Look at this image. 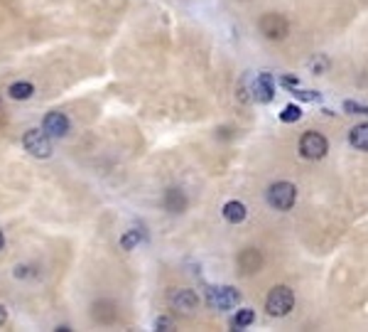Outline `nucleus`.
<instances>
[{"mask_svg": "<svg viewBox=\"0 0 368 332\" xmlns=\"http://www.w3.org/2000/svg\"><path fill=\"white\" fill-rule=\"evenodd\" d=\"M8 94H10V99H15V101H27V99L35 94V86H32L30 81H15V84H10Z\"/></svg>", "mask_w": 368, "mask_h": 332, "instance_id": "14", "label": "nucleus"}, {"mask_svg": "<svg viewBox=\"0 0 368 332\" xmlns=\"http://www.w3.org/2000/svg\"><path fill=\"white\" fill-rule=\"evenodd\" d=\"M0 114H3V104H0Z\"/></svg>", "mask_w": 368, "mask_h": 332, "instance_id": "24", "label": "nucleus"}, {"mask_svg": "<svg viewBox=\"0 0 368 332\" xmlns=\"http://www.w3.org/2000/svg\"><path fill=\"white\" fill-rule=\"evenodd\" d=\"M5 323H8V308L0 306V328H5Z\"/></svg>", "mask_w": 368, "mask_h": 332, "instance_id": "22", "label": "nucleus"}, {"mask_svg": "<svg viewBox=\"0 0 368 332\" xmlns=\"http://www.w3.org/2000/svg\"><path fill=\"white\" fill-rule=\"evenodd\" d=\"M22 148L25 153H30L32 158H40V160H47L52 155V141L49 136L44 133V129H30L22 136Z\"/></svg>", "mask_w": 368, "mask_h": 332, "instance_id": "2", "label": "nucleus"}, {"mask_svg": "<svg viewBox=\"0 0 368 332\" xmlns=\"http://www.w3.org/2000/svg\"><path fill=\"white\" fill-rule=\"evenodd\" d=\"M295 199H297V187H295L292 182H275V185H270V190H267V204L280 209V212L292 209Z\"/></svg>", "mask_w": 368, "mask_h": 332, "instance_id": "3", "label": "nucleus"}, {"mask_svg": "<svg viewBox=\"0 0 368 332\" xmlns=\"http://www.w3.org/2000/svg\"><path fill=\"white\" fill-rule=\"evenodd\" d=\"M349 141L359 151H368V124H359L349 131Z\"/></svg>", "mask_w": 368, "mask_h": 332, "instance_id": "13", "label": "nucleus"}, {"mask_svg": "<svg viewBox=\"0 0 368 332\" xmlns=\"http://www.w3.org/2000/svg\"><path fill=\"white\" fill-rule=\"evenodd\" d=\"M42 129L49 138H64L66 133H69V119H66L61 111H49V114L44 116Z\"/></svg>", "mask_w": 368, "mask_h": 332, "instance_id": "8", "label": "nucleus"}, {"mask_svg": "<svg viewBox=\"0 0 368 332\" xmlns=\"http://www.w3.org/2000/svg\"><path fill=\"white\" fill-rule=\"evenodd\" d=\"M167 303H170V308L177 310V313L192 315V313H197V308H199V296L192 291V288H177V291H170Z\"/></svg>", "mask_w": 368, "mask_h": 332, "instance_id": "5", "label": "nucleus"}, {"mask_svg": "<svg viewBox=\"0 0 368 332\" xmlns=\"http://www.w3.org/2000/svg\"><path fill=\"white\" fill-rule=\"evenodd\" d=\"M165 209L170 214H182L184 209H187V204H189V199L187 195L180 190V187H172V190H167L165 192Z\"/></svg>", "mask_w": 368, "mask_h": 332, "instance_id": "11", "label": "nucleus"}, {"mask_svg": "<svg viewBox=\"0 0 368 332\" xmlns=\"http://www.w3.org/2000/svg\"><path fill=\"white\" fill-rule=\"evenodd\" d=\"M292 306H295V293L290 291L287 286L270 288V293H267V298H265L267 315H272V318H282V315H287L290 310H292Z\"/></svg>", "mask_w": 368, "mask_h": 332, "instance_id": "1", "label": "nucleus"}, {"mask_svg": "<svg viewBox=\"0 0 368 332\" xmlns=\"http://www.w3.org/2000/svg\"><path fill=\"white\" fill-rule=\"evenodd\" d=\"M258 27H260V32H263V37H267V40H272V42L285 40L290 32V22L285 15H280V13H265L263 18L258 20Z\"/></svg>", "mask_w": 368, "mask_h": 332, "instance_id": "4", "label": "nucleus"}, {"mask_svg": "<svg viewBox=\"0 0 368 332\" xmlns=\"http://www.w3.org/2000/svg\"><path fill=\"white\" fill-rule=\"evenodd\" d=\"M236 263L243 276H253L263 268V253H260L258 248H243V251L238 253Z\"/></svg>", "mask_w": 368, "mask_h": 332, "instance_id": "9", "label": "nucleus"}, {"mask_svg": "<svg viewBox=\"0 0 368 332\" xmlns=\"http://www.w3.org/2000/svg\"><path fill=\"white\" fill-rule=\"evenodd\" d=\"M253 96H255V101H260V104H267V101H272V99H275V84H272V76L267 74V71H263V74L255 76Z\"/></svg>", "mask_w": 368, "mask_h": 332, "instance_id": "10", "label": "nucleus"}, {"mask_svg": "<svg viewBox=\"0 0 368 332\" xmlns=\"http://www.w3.org/2000/svg\"><path fill=\"white\" fill-rule=\"evenodd\" d=\"M302 119V109L300 106H295V104H290V106L282 109V114H280V121L282 124H292V121H300Z\"/></svg>", "mask_w": 368, "mask_h": 332, "instance_id": "17", "label": "nucleus"}, {"mask_svg": "<svg viewBox=\"0 0 368 332\" xmlns=\"http://www.w3.org/2000/svg\"><path fill=\"white\" fill-rule=\"evenodd\" d=\"M155 330H175V320L172 318H167V315H163V318H158L155 320Z\"/></svg>", "mask_w": 368, "mask_h": 332, "instance_id": "19", "label": "nucleus"}, {"mask_svg": "<svg viewBox=\"0 0 368 332\" xmlns=\"http://www.w3.org/2000/svg\"><path fill=\"white\" fill-rule=\"evenodd\" d=\"M3 248H5V234L0 231V251H3Z\"/></svg>", "mask_w": 368, "mask_h": 332, "instance_id": "23", "label": "nucleus"}, {"mask_svg": "<svg viewBox=\"0 0 368 332\" xmlns=\"http://www.w3.org/2000/svg\"><path fill=\"white\" fill-rule=\"evenodd\" d=\"M327 138L322 133H315V131H307L300 141V153L302 158L307 160H322L327 155Z\"/></svg>", "mask_w": 368, "mask_h": 332, "instance_id": "6", "label": "nucleus"}, {"mask_svg": "<svg viewBox=\"0 0 368 332\" xmlns=\"http://www.w3.org/2000/svg\"><path fill=\"white\" fill-rule=\"evenodd\" d=\"M310 66H312V69H315V71H324L327 66H329V62H327V57H317V62H315V59H312Z\"/></svg>", "mask_w": 368, "mask_h": 332, "instance_id": "21", "label": "nucleus"}, {"mask_svg": "<svg viewBox=\"0 0 368 332\" xmlns=\"http://www.w3.org/2000/svg\"><path fill=\"white\" fill-rule=\"evenodd\" d=\"M241 303V293L231 286H221V288H209V306L219 308V310H231Z\"/></svg>", "mask_w": 368, "mask_h": 332, "instance_id": "7", "label": "nucleus"}, {"mask_svg": "<svg viewBox=\"0 0 368 332\" xmlns=\"http://www.w3.org/2000/svg\"><path fill=\"white\" fill-rule=\"evenodd\" d=\"M140 239H143V234L138 229L126 231V234L121 236V248H123V251H133V248L140 243Z\"/></svg>", "mask_w": 368, "mask_h": 332, "instance_id": "16", "label": "nucleus"}, {"mask_svg": "<svg viewBox=\"0 0 368 332\" xmlns=\"http://www.w3.org/2000/svg\"><path fill=\"white\" fill-rule=\"evenodd\" d=\"M292 94H295L297 99H302V101H320V99H322L317 91H302V89H297V86L292 89Z\"/></svg>", "mask_w": 368, "mask_h": 332, "instance_id": "18", "label": "nucleus"}, {"mask_svg": "<svg viewBox=\"0 0 368 332\" xmlns=\"http://www.w3.org/2000/svg\"><path fill=\"white\" fill-rule=\"evenodd\" d=\"M221 212H224V219L228 221V224H241V221H245V217H248V209H245V204L238 202V199L226 202Z\"/></svg>", "mask_w": 368, "mask_h": 332, "instance_id": "12", "label": "nucleus"}, {"mask_svg": "<svg viewBox=\"0 0 368 332\" xmlns=\"http://www.w3.org/2000/svg\"><path fill=\"white\" fill-rule=\"evenodd\" d=\"M344 111H349V114H366L368 116V106H361V104H354V101H344Z\"/></svg>", "mask_w": 368, "mask_h": 332, "instance_id": "20", "label": "nucleus"}, {"mask_svg": "<svg viewBox=\"0 0 368 332\" xmlns=\"http://www.w3.org/2000/svg\"><path fill=\"white\" fill-rule=\"evenodd\" d=\"M253 320H255L253 310L243 308V310H238V313L231 318V328L233 330H243V328H248V325H253Z\"/></svg>", "mask_w": 368, "mask_h": 332, "instance_id": "15", "label": "nucleus"}]
</instances>
